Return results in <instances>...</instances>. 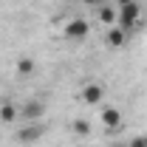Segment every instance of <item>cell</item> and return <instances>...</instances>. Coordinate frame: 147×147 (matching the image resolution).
<instances>
[{"label": "cell", "instance_id": "6da1fadb", "mask_svg": "<svg viewBox=\"0 0 147 147\" xmlns=\"http://www.w3.org/2000/svg\"><path fill=\"white\" fill-rule=\"evenodd\" d=\"M119 9V17H116V26L119 28H125V31H130V28H136V23L142 20V6L133 0V3H127V6H116Z\"/></svg>", "mask_w": 147, "mask_h": 147}, {"label": "cell", "instance_id": "7a4b0ae2", "mask_svg": "<svg viewBox=\"0 0 147 147\" xmlns=\"http://www.w3.org/2000/svg\"><path fill=\"white\" fill-rule=\"evenodd\" d=\"M88 31H91V26L85 23V20H68V26H65V37L68 40H85L88 37Z\"/></svg>", "mask_w": 147, "mask_h": 147}, {"label": "cell", "instance_id": "3957f363", "mask_svg": "<svg viewBox=\"0 0 147 147\" xmlns=\"http://www.w3.org/2000/svg\"><path fill=\"white\" fill-rule=\"evenodd\" d=\"M42 113H45V105H42L40 99H31V102H26V105H23V113H20V119H26V122H37Z\"/></svg>", "mask_w": 147, "mask_h": 147}, {"label": "cell", "instance_id": "277c9868", "mask_svg": "<svg viewBox=\"0 0 147 147\" xmlns=\"http://www.w3.org/2000/svg\"><path fill=\"white\" fill-rule=\"evenodd\" d=\"M102 125L110 127V130L122 127V110H119V108H105V110H102Z\"/></svg>", "mask_w": 147, "mask_h": 147}, {"label": "cell", "instance_id": "5b68a950", "mask_svg": "<svg viewBox=\"0 0 147 147\" xmlns=\"http://www.w3.org/2000/svg\"><path fill=\"white\" fill-rule=\"evenodd\" d=\"M102 96H105V88H102V85H85V88H82V99H85V102H88V105H96V102H102Z\"/></svg>", "mask_w": 147, "mask_h": 147}, {"label": "cell", "instance_id": "8992f818", "mask_svg": "<svg viewBox=\"0 0 147 147\" xmlns=\"http://www.w3.org/2000/svg\"><path fill=\"white\" fill-rule=\"evenodd\" d=\"M125 42H127V31H125V28H119V26L108 28V45H113V48H122Z\"/></svg>", "mask_w": 147, "mask_h": 147}, {"label": "cell", "instance_id": "52a82bcc", "mask_svg": "<svg viewBox=\"0 0 147 147\" xmlns=\"http://www.w3.org/2000/svg\"><path fill=\"white\" fill-rule=\"evenodd\" d=\"M40 136H42V125H31V127H26V130H20V133H17V139H20V142H26V144H34Z\"/></svg>", "mask_w": 147, "mask_h": 147}, {"label": "cell", "instance_id": "ba28073f", "mask_svg": "<svg viewBox=\"0 0 147 147\" xmlns=\"http://www.w3.org/2000/svg\"><path fill=\"white\" fill-rule=\"evenodd\" d=\"M116 17H119V9H113V6H99V20L105 23V26H116Z\"/></svg>", "mask_w": 147, "mask_h": 147}, {"label": "cell", "instance_id": "9c48e42d", "mask_svg": "<svg viewBox=\"0 0 147 147\" xmlns=\"http://www.w3.org/2000/svg\"><path fill=\"white\" fill-rule=\"evenodd\" d=\"M17 74L20 76H31V74H34V59H28V57L17 59Z\"/></svg>", "mask_w": 147, "mask_h": 147}, {"label": "cell", "instance_id": "30bf717a", "mask_svg": "<svg viewBox=\"0 0 147 147\" xmlns=\"http://www.w3.org/2000/svg\"><path fill=\"white\" fill-rule=\"evenodd\" d=\"M0 119H3V122H14V119H17V108H14V105H3V108H0Z\"/></svg>", "mask_w": 147, "mask_h": 147}, {"label": "cell", "instance_id": "8fae6325", "mask_svg": "<svg viewBox=\"0 0 147 147\" xmlns=\"http://www.w3.org/2000/svg\"><path fill=\"white\" fill-rule=\"evenodd\" d=\"M130 147H147V136H136V139L130 142Z\"/></svg>", "mask_w": 147, "mask_h": 147}, {"label": "cell", "instance_id": "7c38bea8", "mask_svg": "<svg viewBox=\"0 0 147 147\" xmlns=\"http://www.w3.org/2000/svg\"><path fill=\"white\" fill-rule=\"evenodd\" d=\"M74 130H76V133H88V122H76Z\"/></svg>", "mask_w": 147, "mask_h": 147}, {"label": "cell", "instance_id": "4fadbf2b", "mask_svg": "<svg viewBox=\"0 0 147 147\" xmlns=\"http://www.w3.org/2000/svg\"><path fill=\"white\" fill-rule=\"evenodd\" d=\"M88 6H102V0H85Z\"/></svg>", "mask_w": 147, "mask_h": 147}, {"label": "cell", "instance_id": "5bb4252c", "mask_svg": "<svg viewBox=\"0 0 147 147\" xmlns=\"http://www.w3.org/2000/svg\"><path fill=\"white\" fill-rule=\"evenodd\" d=\"M127 3H133V0H116V6H127Z\"/></svg>", "mask_w": 147, "mask_h": 147}]
</instances>
